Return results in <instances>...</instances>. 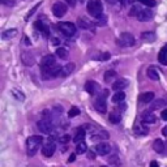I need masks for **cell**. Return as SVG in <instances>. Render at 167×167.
<instances>
[{
  "instance_id": "cell-1",
  "label": "cell",
  "mask_w": 167,
  "mask_h": 167,
  "mask_svg": "<svg viewBox=\"0 0 167 167\" xmlns=\"http://www.w3.org/2000/svg\"><path fill=\"white\" fill-rule=\"evenodd\" d=\"M43 142L42 136H30L26 140V151L29 157H33L35 153L38 151V149L41 148V145Z\"/></svg>"
},
{
  "instance_id": "cell-2",
  "label": "cell",
  "mask_w": 167,
  "mask_h": 167,
  "mask_svg": "<svg viewBox=\"0 0 167 167\" xmlns=\"http://www.w3.org/2000/svg\"><path fill=\"white\" fill-rule=\"evenodd\" d=\"M102 11H103V5L101 0H89L88 2V12L94 16L96 18L102 16Z\"/></svg>"
},
{
  "instance_id": "cell-3",
  "label": "cell",
  "mask_w": 167,
  "mask_h": 167,
  "mask_svg": "<svg viewBox=\"0 0 167 167\" xmlns=\"http://www.w3.org/2000/svg\"><path fill=\"white\" fill-rule=\"evenodd\" d=\"M55 150H56V144L54 141V137L50 136L48 141L43 144V146H42V154L45 157H52Z\"/></svg>"
},
{
  "instance_id": "cell-4",
  "label": "cell",
  "mask_w": 167,
  "mask_h": 167,
  "mask_svg": "<svg viewBox=\"0 0 167 167\" xmlns=\"http://www.w3.org/2000/svg\"><path fill=\"white\" fill-rule=\"evenodd\" d=\"M57 27H59V30L65 35V37H73L77 32L76 25H73L72 22H59Z\"/></svg>"
},
{
  "instance_id": "cell-5",
  "label": "cell",
  "mask_w": 167,
  "mask_h": 167,
  "mask_svg": "<svg viewBox=\"0 0 167 167\" xmlns=\"http://www.w3.org/2000/svg\"><path fill=\"white\" fill-rule=\"evenodd\" d=\"M67 11H68V5L65 3L56 2L52 5V13H54V16H56V17H63L64 14L67 13Z\"/></svg>"
},
{
  "instance_id": "cell-6",
  "label": "cell",
  "mask_w": 167,
  "mask_h": 167,
  "mask_svg": "<svg viewBox=\"0 0 167 167\" xmlns=\"http://www.w3.org/2000/svg\"><path fill=\"white\" fill-rule=\"evenodd\" d=\"M54 65H56V59L54 55H46L42 57L41 60V71H46L52 68Z\"/></svg>"
},
{
  "instance_id": "cell-7",
  "label": "cell",
  "mask_w": 167,
  "mask_h": 167,
  "mask_svg": "<svg viewBox=\"0 0 167 167\" xmlns=\"http://www.w3.org/2000/svg\"><path fill=\"white\" fill-rule=\"evenodd\" d=\"M37 127L38 129L41 130L42 133H47L50 135L52 132V129H54V124L51 123V120H46V119H42L37 123Z\"/></svg>"
},
{
  "instance_id": "cell-8",
  "label": "cell",
  "mask_w": 167,
  "mask_h": 167,
  "mask_svg": "<svg viewBox=\"0 0 167 167\" xmlns=\"http://www.w3.org/2000/svg\"><path fill=\"white\" fill-rule=\"evenodd\" d=\"M85 90L88 91L90 96H98V94L102 91V90H101L99 84L96 82V81H91V80L86 81V84H85Z\"/></svg>"
},
{
  "instance_id": "cell-9",
  "label": "cell",
  "mask_w": 167,
  "mask_h": 167,
  "mask_svg": "<svg viewBox=\"0 0 167 167\" xmlns=\"http://www.w3.org/2000/svg\"><path fill=\"white\" fill-rule=\"evenodd\" d=\"M119 43L120 46H127V47H132L135 46V37L130 33H121L120 35V39H119Z\"/></svg>"
},
{
  "instance_id": "cell-10",
  "label": "cell",
  "mask_w": 167,
  "mask_h": 167,
  "mask_svg": "<svg viewBox=\"0 0 167 167\" xmlns=\"http://www.w3.org/2000/svg\"><path fill=\"white\" fill-rule=\"evenodd\" d=\"M110 151H111V146L107 142H101L96 146V153L99 155H107Z\"/></svg>"
},
{
  "instance_id": "cell-11",
  "label": "cell",
  "mask_w": 167,
  "mask_h": 167,
  "mask_svg": "<svg viewBox=\"0 0 167 167\" xmlns=\"http://www.w3.org/2000/svg\"><path fill=\"white\" fill-rule=\"evenodd\" d=\"M21 60H22V63L26 65V67H33L34 63H35L34 56L29 51H24L22 54H21Z\"/></svg>"
},
{
  "instance_id": "cell-12",
  "label": "cell",
  "mask_w": 167,
  "mask_h": 167,
  "mask_svg": "<svg viewBox=\"0 0 167 167\" xmlns=\"http://www.w3.org/2000/svg\"><path fill=\"white\" fill-rule=\"evenodd\" d=\"M128 84H129V81L127 78H119V80H116V81L112 84V89L115 91H121L123 89L127 88Z\"/></svg>"
},
{
  "instance_id": "cell-13",
  "label": "cell",
  "mask_w": 167,
  "mask_h": 167,
  "mask_svg": "<svg viewBox=\"0 0 167 167\" xmlns=\"http://www.w3.org/2000/svg\"><path fill=\"white\" fill-rule=\"evenodd\" d=\"M76 69V65L73 63H68L65 64L64 67H61V71H60V77H68L69 75L73 73V71Z\"/></svg>"
},
{
  "instance_id": "cell-14",
  "label": "cell",
  "mask_w": 167,
  "mask_h": 167,
  "mask_svg": "<svg viewBox=\"0 0 167 167\" xmlns=\"http://www.w3.org/2000/svg\"><path fill=\"white\" fill-rule=\"evenodd\" d=\"M153 18V11L151 9H142L141 12H140V14L137 16V20L139 21H141V22H145V21H149V20H151Z\"/></svg>"
},
{
  "instance_id": "cell-15",
  "label": "cell",
  "mask_w": 167,
  "mask_h": 167,
  "mask_svg": "<svg viewBox=\"0 0 167 167\" xmlns=\"http://www.w3.org/2000/svg\"><path fill=\"white\" fill-rule=\"evenodd\" d=\"M35 27H37V30L39 33H42L46 38L50 37V27L47 26L46 22H41V21H37V22H35Z\"/></svg>"
},
{
  "instance_id": "cell-16",
  "label": "cell",
  "mask_w": 167,
  "mask_h": 167,
  "mask_svg": "<svg viewBox=\"0 0 167 167\" xmlns=\"http://www.w3.org/2000/svg\"><path fill=\"white\" fill-rule=\"evenodd\" d=\"M94 108L101 112V114H105L106 110H107V105H106V101L105 99H101V98H97L96 102H94Z\"/></svg>"
},
{
  "instance_id": "cell-17",
  "label": "cell",
  "mask_w": 167,
  "mask_h": 167,
  "mask_svg": "<svg viewBox=\"0 0 167 167\" xmlns=\"http://www.w3.org/2000/svg\"><path fill=\"white\" fill-rule=\"evenodd\" d=\"M155 121H157V116L153 112L145 111L142 114V123H146V124H154Z\"/></svg>"
},
{
  "instance_id": "cell-18",
  "label": "cell",
  "mask_w": 167,
  "mask_h": 167,
  "mask_svg": "<svg viewBox=\"0 0 167 167\" xmlns=\"http://www.w3.org/2000/svg\"><path fill=\"white\" fill-rule=\"evenodd\" d=\"M133 130H135L136 135H140V136H146L149 133L148 127H145L144 124H141V123H136V124L133 125Z\"/></svg>"
},
{
  "instance_id": "cell-19",
  "label": "cell",
  "mask_w": 167,
  "mask_h": 167,
  "mask_svg": "<svg viewBox=\"0 0 167 167\" xmlns=\"http://www.w3.org/2000/svg\"><path fill=\"white\" fill-rule=\"evenodd\" d=\"M158 61L162 65H167V45H165L158 54Z\"/></svg>"
},
{
  "instance_id": "cell-20",
  "label": "cell",
  "mask_w": 167,
  "mask_h": 167,
  "mask_svg": "<svg viewBox=\"0 0 167 167\" xmlns=\"http://www.w3.org/2000/svg\"><path fill=\"white\" fill-rule=\"evenodd\" d=\"M154 99V93L153 91H146V93H142L140 96V102L142 103H149Z\"/></svg>"
},
{
  "instance_id": "cell-21",
  "label": "cell",
  "mask_w": 167,
  "mask_h": 167,
  "mask_svg": "<svg viewBox=\"0 0 167 167\" xmlns=\"http://www.w3.org/2000/svg\"><path fill=\"white\" fill-rule=\"evenodd\" d=\"M77 25L81 27V29H90V27L93 26V24H91L86 17H80V18L77 20Z\"/></svg>"
},
{
  "instance_id": "cell-22",
  "label": "cell",
  "mask_w": 167,
  "mask_h": 167,
  "mask_svg": "<svg viewBox=\"0 0 167 167\" xmlns=\"http://www.w3.org/2000/svg\"><path fill=\"white\" fill-rule=\"evenodd\" d=\"M108 139V133L106 130H98V132H94V135L91 136V140L93 141H97V140H106Z\"/></svg>"
},
{
  "instance_id": "cell-23",
  "label": "cell",
  "mask_w": 167,
  "mask_h": 167,
  "mask_svg": "<svg viewBox=\"0 0 167 167\" xmlns=\"http://www.w3.org/2000/svg\"><path fill=\"white\" fill-rule=\"evenodd\" d=\"M141 39L144 41V42H154L155 41V33H153V32H144L142 34H141Z\"/></svg>"
},
{
  "instance_id": "cell-24",
  "label": "cell",
  "mask_w": 167,
  "mask_h": 167,
  "mask_svg": "<svg viewBox=\"0 0 167 167\" xmlns=\"http://www.w3.org/2000/svg\"><path fill=\"white\" fill-rule=\"evenodd\" d=\"M84 139H85V129L84 128H78L76 135L73 136V141L77 142V144H80V142L84 141Z\"/></svg>"
},
{
  "instance_id": "cell-25",
  "label": "cell",
  "mask_w": 167,
  "mask_h": 167,
  "mask_svg": "<svg viewBox=\"0 0 167 167\" xmlns=\"http://www.w3.org/2000/svg\"><path fill=\"white\" fill-rule=\"evenodd\" d=\"M153 149L157 151V153H163L165 151V142L162 140L157 139L154 142H153Z\"/></svg>"
},
{
  "instance_id": "cell-26",
  "label": "cell",
  "mask_w": 167,
  "mask_h": 167,
  "mask_svg": "<svg viewBox=\"0 0 167 167\" xmlns=\"http://www.w3.org/2000/svg\"><path fill=\"white\" fill-rule=\"evenodd\" d=\"M148 77H149L150 80H154V81H157V80L159 78V72H158V69H157L155 67H150V68L148 69Z\"/></svg>"
},
{
  "instance_id": "cell-27",
  "label": "cell",
  "mask_w": 167,
  "mask_h": 167,
  "mask_svg": "<svg viewBox=\"0 0 167 167\" xmlns=\"http://www.w3.org/2000/svg\"><path fill=\"white\" fill-rule=\"evenodd\" d=\"M56 56L57 57H60V59H68V56H69V52H68V50L65 48V47H59L56 50Z\"/></svg>"
},
{
  "instance_id": "cell-28",
  "label": "cell",
  "mask_w": 167,
  "mask_h": 167,
  "mask_svg": "<svg viewBox=\"0 0 167 167\" xmlns=\"http://www.w3.org/2000/svg\"><path fill=\"white\" fill-rule=\"evenodd\" d=\"M108 119H110V123H112V124H119L120 120H121V115L120 112H111L110 116H108Z\"/></svg>"
},
{
  "instance_id": "cell-29",
  "label": "cell",
  "mask_w": 167,
  "mask_h": 167,
  "mask_svg": "<svg viewBox=\"0 0 167 167\" xmlns=\"http://www.w3.org/2000/svg\"><path fill=\"white\" fill-rule=\"evenodd\" d=\"M16 34H17V29H8V30L2 33V38L3 39H9V38H13Z\"/></svg>"
},
{
  "instance_id": "cell-30",
  "label": "cell",
  "mask_w": 167,
  "mask_h": 167,
  "mask_svg": "<svg viewBox=\"0 0 167 167\" xmlns=\"http://www.w3.org/2000/svg\"><path fill=\"white\" fill-rule=\"evenodd\" d=\"M124 99H125V94L124 93L123 91H116L114 94V97H112V102L114 103H121Z\"/></svg>"
},
{
  "instance_id": "cell-31",
  "label": "cell",
  "mask_w": 167,
  "mask_h": 167,
  "mask_svg": "<svg viewBox=\"0 0 167 167\" xmlns=\"http://www.w3.org/2000/svg\"><path fill=\"white\" fill-rule=\"evenodd\" d=\"M116 77V72L110 69V71H107L105 72V76H103V80H105V82H111L112 80H115Z\"/></svg>"
},
{
  "instance_id": "cell-32",
  "label": "cell",
  "mask_w": 167,
  "mask_h": 167,
  "mask_svg": "<svg viewBox=\"0 0 167 167\" xmlns=\"http://www.w3.org/2000/svg\"><path fill=\"white\" fill-rule=\"evenodd\" d=\"M86 151H88V145L85 144V141L77 144V146H76V153L77 154H84V153H86Z\"/></svg>"
},
{
  "instance_id": "cell-33",
  "label": "cell",
  "mask_w": 167,
  "mask_h": 167,
  "mask_svg": "<svg viewBox=\"0 0 167 167\" xmlns=\"http://www.w3.org/2000/svg\"><path fill=\"white\" fill-rule=\"evenodd\" d=\"M166 106V101L165 99H157L155 102L151 103V110H158V108H162Z\"/></svg>"
},
{
  "instance_id": "cell-34",
  "label": "cell",
  "mask_w": 167,
  "mask_h": 167,
  "mask_svg": "<svg viewBox=\"0 0 167 167\" xmlns=\"http://www.w3.org/2000/svg\"><path fill=\"white\" fill-rule=\"evenodd\" d=\"M12 94H13V97L16 98L17 101H20V102L25 101V96H24L22 91H20V90H17V89H12Z\"/></svg>"
},
{
  "instance_id": "cell-35",
  "label": "cell",
  "mask_w": 167,
  "mask_h": 167,
  "mask_svg": "<svg viewBox=\"0 0 167 167\" xmlns=\"http://www.w3.org/2000/svg\"><path fill=\"white\" fill-rule=\"evenodd\" d=\"M141 11H142V8H141L140 5H133L132 9H130V13H129V14H130V16H136V17H137V16L140 14Z\"/></svg>"
},
{
  "instance_id": "cell-36",
  "label": "cell",
  "mask_w": 167,
  "mask_h": 167,
  "mask_svg": "<svg viewBox=\"0 0 167 167\" xmlns=\"http://www.w3.org/2000/svg\"><path fill=\"white\" fill-rule=\"evenodd\" d=\"M77 115H80V108L78 107H76V106H73L69 110V112H68V116L69 118H75V116H77Z\"/></svg>"
},
{
  "instance_id": "cell-37",
  "label": "cell",
  "mask_w": 167,
  "mask_h": 167,
  "mask_svg": "<svg viewBox=\"0 0 167 167\" xmlns=\"http://www.w3.org/2000/svg\"><path fill=\"white\" fill-rule=\"evenodd\" d=\"M106 21H107V17H106V16H103V14H102V16H101V17H98V22H97V25H99V26H103V25H106V24H107Z\"/></svg>"
},
{
  "instance_id": "cell-38",
  "label": "cell",
  "mask_w": 167,
  "mask_h": 167,
  "mask_svg": "<svg viewBox=\"0 0 167 167\" xmlns=\"http://www.w3.org/2000/svg\"><path fill=\"white\" fill-rule=\"evenodd\" d=\"M139 2H141L142 4L145 5H148V7H154L157 3H155V0H139Z\"/></svg>"
},
{
  "instance_id": "cell-39",
  "label": "cell",
  "mask_w": 167,
  "mask_h": 167,
  "mask_svg": "<svg viewBox=\"0 0 167 167\" xmlns=\"http://www.w3.org/2000/svg\"><path fill=\"white\" fill-rule=\"evenodd\" d=\"M108 97V90L107 89H105V90H102V91H101L99 94H98V96H97V98H101V99H105L106 101V98Z\"/></svg>"
},
{
  "instance_id": "cell-40",
  "label": "cell",
  "mask_w": 167,
  "mask_h": 167,
  "mask_svg": "<svg viewBox=\"0 0 167 167\" xmlns=\"http://www.w3.org/2000/svg\"><path fill=\"white\" fill-rule=\"evenodd\" d=\"M2 2V4L7 5V7H13L14 4H16V0H0Z\"/></svg>"
},
{
  "instance_id": "cell-41",
  "label": "cell",
  "mask_w": 167,
  "mask_h": 167,
  "mask_svg": "<svg viewBox=\"0 0 167 167\" xmlns=\"http://www.w3.org/2000/svg\"><path fill=\"white\" fill-rule=\"evenodd\" d=\"M69 140H71V137L68 135H63L61 137H59V142L60 144H67Z\"/></svg>"
},
{
  "instance_id": "cell-42",
  "label": "cell",
  "mask_w": 167,
  "mask_h": 167,
  "mask_svg": "<svg viewBox=\"0 0 167 167\" xmlns=\"http://www.w3.org/2000/svg\"><path fill=\"white\" fill-rule=\"evenodd\" d=\"M39 5H41V3H39V4H37V5H35V7H34L33 9H30V12H29V13H27V16H26V20H29V18H30V16H33V14H34V12L37 11L38 8H39Z\"/></svg>"
},
{
  "instance_id": "cell-43",
  "label": "cell",
  "mask_w": 167,
  "mask_h": 167,
  "mask_svg": "<svg viewBox=\"0 0 167 167\" xmlns=\"http://www.w3.org/2000/svg\"><path fill=\"white\" fill-rule=\"evenodd\" d=\"M99 60H102V61H105V60H108L110 59V54L108 52H103V54H101V56L98 57Z\"/></svg>"
},
{
  "instance_id": "cell-44",
  "label": "cell",
  "mask_w": 167,
  "mask_h": 167,
  "mask_svg": "<svg viewBox=\"0 0 167 167\" xmlns=\"http://www.w3.org/2000/svg\"><path fill=\"white\" fill-rule=\"evenodd\" d=\"M64 2H65V4H67V5H69V7H75L77 0H64Z\"/></svg>"
},
{
  "instance_id": "cell-45",
  "label": "cell",
  "mask_w": 167,
  "mask_h": 167,
  "mask_svg": "<svg viewBox=\"0 0 167 167\" xmlns=\"http://www.w3.org/2000/svg\"><path fill=\"white\" fill-rule=\"evenodd\" d=\"M51 42H52V45H55V46H57V45H59V43H60V41H59V39H57L56 37H52Z\"/></svg>"
},
{
  "instance_id": "cell-46",
  "label": "cell",
  "mask_w": 167,
  "mask_h": 167,
  "mask_svg": "<svg viewBox=\"0 0 167 167\" xmlns=\"http://www.w3.org/2000/svg\"><path fill=\"white\" fill-rule=\"evenodd\" d=\"M161 116H162V119H163V120H166V121H167V108H166V110H163V111H162Z\"/></svg>"
},
{
  "instance_id": "cell-47",
  "label": "cell",
  "mask_w": 167,
  "mask_h": 167,
  "mask_svg": "<svg viewBox=\"0 0 167 167\" xmlns=\"http://www.w3.org/2000/svg\"><path fill=\"white\" fill-rule=\"evenodd\" d=\"M75 159H76V154H72V155H71V157L68 158V162L71 163V162H73V161H75Z\"/></svg>"
},
{
  "instance_id": "cell-48",
  "label": "cell",
  "mask_w": 167,
  "mask_h": 167,
  "mask_svg": "<svg viewBox=\"0 0 167 167\" xmlns=\"http://www.w3.org/2000/svg\"><path fill=\"white\" fill-rule=\"evenodd\" d=\"M118 2H119V3H120L123 7H125V5L128 4V0H118Z\"/></svg>"
},
{
  "instance_id": "cell-49",
  "label": "cell",
  "mask_w": 167,
  "mask_h": 167,
  "mask_svg": "<svg viewBox=\"0 0 167 167\" xmlns=\"http://www.w3.org/2000/svg\"><path fill=\"white\" fill-rule=\"evenodd\" d=\"M120 110H121V111H124V110H127V105L121 102V103H120Z\"/></svg>"
},
{
  "instance_id": "cell-50",
  "label": "cell",
  "mask_w": 167,
  "mask_h": 167,
  "mask_svg": "<svg viewBox=\"0 0 167 167\" xmlns=\"http://www.w3.org/2000/svg\"><path fill=\"white\" fill-rule=\"evenodd\" d=\"M162 135H163V136H166V137H167V125H166V127H163V128H162Z\"/></svg>"
},
{
  "instance_id": "cell-51",
  "label": "cell",
  "mask_w": 167,
  "mask_h": 167,
  "mask_svg": "<svg viewBox=\"0 0 167 167\" xmlns=\"http://www.w3.org/2000/svg\"><path fill=\"white\" fill-rule=\"evenodd\" d=\"M149 167H159V165H158V162H155V161H153L150 163V166Z\"/></svg>"
},
{
  "instance_id": "cell-52",
  "label": "cell",
  "mask_w": 167,
  "mask_h": 167,
  "mask_svg": "<svg viewBox=\"0 0 167 167\" xmlns=\"http://www.w3.org/2000/svg\"><path fill=\"white\" fill-rule=\"evenodd\" d=\"M107 2L110 3V4H114V3H116V2H118V0H107Z\"/></svg>"
}]
</instances>
